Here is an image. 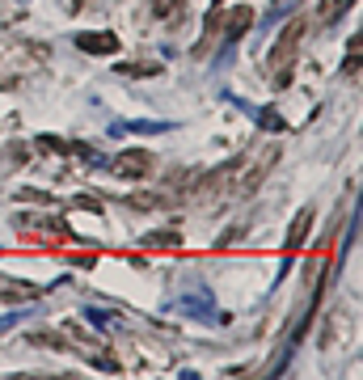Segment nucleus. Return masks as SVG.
Wrapping results in <instances>:
<instances>
[{
  "mask_svg": "<svg viewBox=\"0 0 363 380\" xmlns=\"http://www.w3.org/2000/svg\"><path fill=\"white\" fill-rule=\"evenodd\" d=\"M89 321L97 325V330H115V325H119V317H110L106 308H89Z\"/></svg>",
  "mask_w": 363,
  "mask_h": 380,
  "instance_id": "obj_3",
  "label": "nucleus"
},
{
  "mask_svg": "<svg viewBox=\"0 0 363 380\" xmlns=\"http://www.w3.org/2000/svg\"><path fill=\"white\" fill-rule=\"evenodd\" d=\"M22 321V313H9V317H0V330H9V325H17Z\"/></svg>",
  "mask_w": 363,
  "mask_h": 380,
  "instance_id": "obj_4",
  "label": "nucleus"
},
{
  "mask_svg": "<svg viewBox=\"0 0 363 380\" xmlns=\"http://www.w3.org/2000/svg\"><path fill=\"white\" fill-rule=\"evenodd\" d=\"M123 131H144V135H161V131H169V123H127V127H115V135H123Z\"/></svg>",
  "mask_w": 363,
  "mask_h": 380,
  "instance_id": "obj_2",
  "label": "nucleus"
},
{
  "mask_svg": "<svg viewBox=\"0 0 363 380\" xmlns=\"http://www.w3.org/2000/svg\"><path fill=\"white\" fill-rule=\"evenodd\" d=\"M76 42L85 51H115V34H81Z\"/></svg>",
  "mask_w": 363,
  "mask_h": 380,
  "instance_id": "obj_1",
  "label": "nucleus"
}]
</instances>
